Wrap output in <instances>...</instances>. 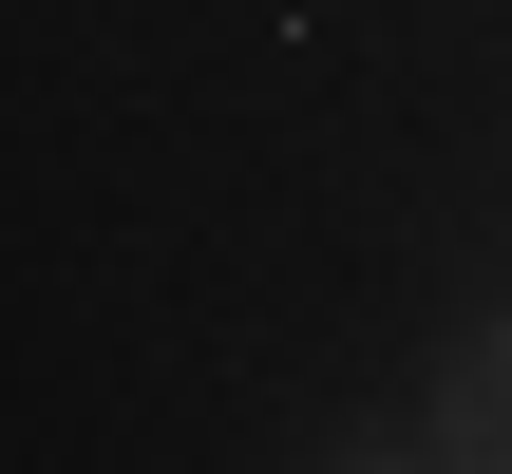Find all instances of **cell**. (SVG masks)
<instances>
[{
    "instance_id": "obj_1",
    "label": "cell",
    "mask_w": 512,
    "mask_h": 474,
    "mask_svg": "<svg viewBox=\"0 0 512 474\" xmlns=\"http://www.w3.org/2000/svg\"><path fill=\"white\" fill-rule=\"evenodd\" d=\"M437 456H456V474H512V304L456 342V380H437Z\"/></svg>"
},
{
    "instance_id": "obj_2",
    "label": "cell",
    "mask_w": 512,
    "mask_h": 474,
    "mask_svg": "<svg viewBox=\"0 0 512 474\" xmlns=\"http://www.w3.org/2000/svg\"><path fill=\"white\" fill-rule=\"evenodd\" d=\"M323 474H456V456H437V418H418V437H342Z\"/></svg>"
}]
</instances>
